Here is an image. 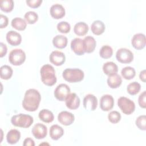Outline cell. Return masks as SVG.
<instances>
[{"label": "cell", "mask_w": 146, "mask_h": 146, "mask_svg": "<svg viewBox=\"0 0 146 146\" xmlns=\"http://www.w3.org/2000/svg\"><path fill=\"white\" fill-rule=\"evenodd\" d=\"M107 81L109 87L112 88H116L119 87L122 83L121 76L117 74L108 76Z\"/></svg>", "instance_id": "cell-22"}, {"label": "cell", "mask_w": 146, "mask_h": 146, "mask_svg": "<svg viewBox=\"0 0 146 146\" xmlns=\"http://www.w3.org/2000/svg\"><path fill=\"white\" fill-rule=\"evenodd\" d=\"M13 72L11 67L8 65H3L0 68V76L2 79H9L11 77Z\"/></svg>", "instance_id": "cell-29"}, {"label": "cell", "mask_w": 146, "mask_h": 146, "mask_svg": "<svg viewBox=\"0 0 146 146\" xmlns=\"http://www.w3.org/2000/svg\"><path fill=\"white\" fill-rule=\"evenodd\" d=\"M66 105L71 110H75L79 107L80 99L75 93H70L65 99Z\"/></svg>", "instance_id": "cell-11"}, {"label": "cell", "mask_w": 146, "mask_h": 146, "mask_svg": "<svg viewBox=\"0 0 146 146\" xmlns=\"http://www.w3.org/2000/svg\"><path fill=\"white\" fill-rule=\"evenodd\" d=\"M135 123L137 128L141 130L145 131V124H146V116L140 115L139 116L136 120Z\"/></svg>", "instance_id": "cell-37"}, {"label": "cell", "mask_w": 146, "mask_h": 146, "mask_svg": "<svg viewBox=\"0 0 146 146\" xmlns=\"http://www.w3.org/2000/svg\"><path fill=\"white\" fill-rule=\"evenodd\" d=\"M145 70H143V71H141L140 72V75H139V77H140V79L141 81H143V82H145V78H146V76H145Z\"/></svg>", "instance_id": "cell-43"}, {"label": "cell", "mask_w": 146, "mask_h": 146, "mask_svg": "<svg viewBox=\"0 0 146 146\" xmlns=\"http://www.w3.org/2000/svg\"><path fill=\"white\" fill-rule=\"evenodd\" d=\"M113 54V50L112 47L108 45L103 46L99 51V55L100 57L103 59H108L111 58Z\"/></svg>", "instance_id": "cell-31"}, {"label": "cell", "mask_w": 146, "mask_h": 146, "mask_svg": "<svg viewBox=\"0 0 146 146\" xmlns=\"http://www.w3.org/2000/svg\"><path fill=\"white\" fill-rule=\"evenodd\" d=\"M62 76L70 83H76L83 79L84 72L79 68H67L63 71Z\"/></svg>", "instance_id": "cell-3"}, {"label": "cell", "mask_w": 146, "mask_h": 146, "mask_svg": "<svg viewBox=\"0 0 146 146\" xmlns=\"http://www.w3.org/2000/svg\"><path fill=\"white\" fill-rule=\"evenodd\" d=\"M103 71L105 74L110 76L117 72V66L112 62H107L103 66Z\"/></svg>", "instance_id": "cell-23"}, {"label": "cell", "mask_w": 146, "mask_h": 146, "mask_svg": "<svg viewBox=\"0 0 146 146\" xmlns=\"http://www.w3.org/2000/svg\"><path fill=\"white\" fill-rule=\"evenodd\" d=\"M132 46L136 50L143 49L146 43L145 36L142 33H137L133 35L131 40Z\"/></svg>", "instance_id": "cell-13"}, {"label": "cell", "mask_w": 146, "mask_h": 146, "mask_svg": "<svg viewBox=\"0 0 146 146\" xmlns=\"http://www.w3.org/2000/svg\"><path fill=\"white\" fill-rule=\"evenodd\" d=\"M31 132L36 139H42L47 135V128L45 125L41 123H37L34 125Z\"/></svg>", "instance_id": "cell-12"}, {"label": "cell", "mask_w": 146, "mask_h": 146, "mask_svg": "<svg viewBox=\"0 0 146 146\" xmlns=\"http://www.w3.org/2000/svg\"><path fill=\"white\" fill-rule=\"evenodd\" d=\"M114 105V99L111 95H103L100 100V107L104 111H108L111 110Z\"/></svg>", "instance_id": "cell-9"}, {"label": "cell", "mask_w": 146, "mask_h": 146, "mask_svg": "<svg viewBox=\"0 0 146 146\" xmlns=\"http://www.w3.org/2000/svg\"><path fill=\"white\" fill-rule=\"evenodd\" d=\"M83 107L86 110L94 111L98 105V100L92 94L87 95L83 99Z\"/></svg>", "instance_id": "cell-10"}, {"label": "cell", "mask_w": 146, "mask_h": 146, "mask_svg": "<svg viewBox=\"0 0 146 146\" xmlns=\"http://www.w3.org/2000/svg\"><path fill=\"white\" fill-rule=\"evenodd\" d=\"M39 119L45 123H50L54 120V116L52 112L48 110L43 109L38 114Z\"/></svg>", "instance_id": "cell-27"}, {"label": "cell", "mask_w": 146, "mask_h": 146, "mask_svg": "<svg viewBox=\"0 0 146 146\" xmlns=\"http://www.w3.org/2000/svg\"><path fill=\"white\" fill-rule=\"evenodd\" d=\"M0 7L5 12H10L13 9L14 2L13 0H1L0 1Z\"/></svg>", "instance_id": "cell-32"}, {"label": "cell", "mask_w": 146, "mask_h": 146, "mask_svg": "<svg viewBox=\"0 0 146 146\" xmlns=\"http://www.w3.org/2000/svg\"><path fill=\"white\" fill-rule=\"evenodd\" d=\"M121 74L125 79L130 80L135 77L136 75V71L133 67L127 66L121 70Z\"/></svg>", "instance_id": "cell-30"}, {"label": "cell", "mask_w": 146, "mask_h": 146, "mask_svg": "<svg viewBox=\"0 0 146 146\" xmlns=\"http://www.w3.org/2000/svg\"><path fill=\"white\" fill-rule=\"evenodd\" d=\"M6 40L11 46H18L22 41L21 34L15 31H9L6 34Z\"/></svg>", "instance_id": "cell-18"}, {"label": "cell", "mask_w": 146, "mask_h": 146, "mask_svg": "<svg viewBox=\"0 0 146 146\" xmlns=\"http://www.w3.org/2000/svg\"><path fill=\"white\" fill-rule=\"evenodd\" d=\"M23 145L24 146H34L35 143H34V141L31 138L27 137L24 140Z\"/></svg>", "instance_id": "cell-42"}, {"label": "cell", "mask_w": 146, "mask_h": 146, "mask_svg": "<svg viewBox=\"0 0 146 146\" xmlns=\"http://www.w3.org/2000/svg\"><path fill=\"white\" fill-rule=\"evenodd\" d=\"M117 105L121 111L126 115H130L135 109V103L131 99L124 97H120L117 100Z\"/></svg>", "instance_id": "cell-5"}, {"label": "cell", "mask_w": 146, "mask_h": 146, "mask_svg": "<svg viewBox=\"0 0 146 146\" xmlns=\"http://www.w3.org/2000/svg\"><path fill=\"white\" fill-rule=\"evenodd\" d=\"M71 48L78 55H82L85 52L84 50L83 40L79 38H74L71 40Z\"/></svg>", "instance_id": "cell-17"}, {"label": "cell", "mask_w": 146, "mask_h": 146, "mask_svg": "<svg viewBox=\"0 0 146 146\" xmlns=\"http://www.w3.org/2000/svg\"><path fill=\"white\" fill-rule=\"evenodd\" d=\"M67 38L63 35H57L52 39L53 45L58 48H63L67 44Z\"/></svg>", "instance_id": "cell-25"}, {"label": "cell", "mask_w": 146, "mask_h": 146, "mask_svg": "<svg viewBox=\"0 0 146 146\" xmlns=\"http://www.w3.org/2000/svg\"><path fill=\"white\" fill-rule=\"evenodd\" d=\"M145 98H146V91H144L142 93H141L138 98V103L141 108H145L146 107L145 103Z\"/></svg>", "instance_id": "cell-38"}, {"label": "cell", "mask_w": 146, "mask_h": 146, "mask_svg": "<svg viewBox=\"0 0 146 146\" xmlns=\"http://www.w3.org/2000/svg\"><path fill=\"white\" fill-rule=\"evenodd\" d=\"M50 136L52 140H57L60 139L64 133L63 129L58 124L52 125L50 128Z\"/></svg>", "instance_id": "cell-20"}, {"label": "cell", "mask_w": 146, "mask_h": 146, "mask_svg": "<svg viewBox=\"0 0 146 146\" xmlns=\"http://www.w3.org/2000/svg\"><path fill=\"white\" fill-rule=\"evenodd\" d=\"M42 82L48 86H53L56 82V78L54 68L50 64L43 65L40 70Z\"/></svg>", "instance_id": "cell-2"}, {"label": "cell", "mask_w": 146, "mask_h": 146, "mask_svg": "<svg viewBox=\"0 0 146 146\" xmlns=\"http://www.w3.org/2000/svg\"><path fill=\"white\" fill-rule=\"evenodd\" d=\"M25 19L28 23L34 24L38 21V15L35 12L29 11L25 14Z\"/></svg>", "instance_id": "cell-34"}, {"label": "cell", "mask_w": 146, "mask_h": 146, "mask_svg": "<svg viewBox=\"0 0 146 146\" xmlns=\"http://www.w3.org/2000/svg\"><path fill=\"white\" fill-rule=\"evenodd\" d=\"M42 0H27L26 3L29 6L32 8L38 7L42 3Z\"/></svg>", "instance_id": "cell-39"}, {"label": "cell", "mask_w": 146, "mask_h": 146, "mask_svg": "<svg viewBox=\"0 0 146 146\" xmlns=\"http://www.w3.org/2000/svg\"><path fill=\"white\" fill-rule=\"evenodd\" d=\"M70 93V87L66 84L62 83L59 84L55 89L54 96L58 100L60 101H64Z\"/></svg>", "instance_id": "cell-8"}, {"label": "cell", "mask_w": 146, "mask_h": 146, "mask_svg": "<svg viewBox=\"0 0 146 146\" xmlns=\"http://www.w3.org/2000/svg\"><path fill=\"white\" fill-rule=\"evenodd\" d=\"M88 31V26L84 22L76 23L74 27L75 34L79 36H83L87 34Z\"/></svg>", "instance_id": "cell-26"}, {"label": "cell", "mask_w": 146, "mask_h": 146, "mask_svg": "<svg viewBox=\"0 0 146 146\" xmlns=\"http://www.w3.org/2000/svg\"><path fill=\"white\" fill-rule=\"evenodd\" d=\"M11 25L15 29L19 31H23L25 30L27 26V23L22 18L20 17H16L12 19Z\"/></svg>", "instance_id": "cell-28"}, {"label": "cell", "mask_w": 146, "mask_h": 146, "mask_svg": "<svg viewBox=\"0 0 146 146\" xmlns=\"http://www.w3.org/2000/svg\"><path fill=\"white\" fill-rule=\"evenodd\" d=\"M41 96L38 91L30 88L27 90L25 94L22 106L26 111H35L38 108Z\"/></svg>", "instance_id": "cell-1"}, {"label": "cell", "mask_w": 146, "mask_h": 146, "mask_svg": "<svg viewBox=\"0 0 146 146\" xmlns=\"http://www.w3.org/2000/svg\"><path fill=\"white\" fill-rule=\"evenodd\" d=\"M25 52L20 48H16L11 50L9 55L10 63L14 66H20L25 61Z\"/></svg>", "instance_id": "cell-6"}, {"label": "cell", "mask_w": 146, "mask_h": 146, "mask_svg": "<svg viewBox=\"0 0 146 146\" xmlns=\"http://www.w3.org/2000/svg\"><path fill=\"white\" fill-rule=\"evenodd\" d=\"M91 30L93 34L99 35L104 33L105 30V25L100 20L95 21L91 26Z\"/></svg>", "instance_id": "cell-24"}, {"label": "cell", "mask_w": 146, "mask_h": 146, "mask_svg": "<svg viewBox=\"0 0 146 146\" xmlns=\"http://www.w3.org/2000/svg\"><path fill=\"white\" fill-rule=\"evenodd\" d=\"M108 119L111 123L116 124L120 120L121 115L119 112L116 111H112L108 113Z\"/></svg>", "instance_id": "cell-35"}, {"label": "cell", "mask_w": 146, "mask_h": 146, "mask_svg": "<svg viewBox=\"0 0 146 146\" xmlns=\"http://www.w3.org/2000/svg\"><path fill=\"white\" fill-rule=\"evenodd\" d=\"M49 60L50 62L54 65L59 66L62 65L64 63L66 56L64 53L61 51H54L50 54Z\"/></svg>", "instance_id": "cell-14"}, {"label": "cell", "mask_w": 146, "mask_h": 146, "mask_svg": "<svg viewBox=\"0 0 146 146\" xmlns=\"http://www.w3.org/2000/svg\"><path fill=\"white\" fill-rule=\"evenodd\" d=\"M116 59L122 63H129L133 59V53L125 48H119L116 53Z\"/></svg>", "instance_id": "cell-7"}, {"label": "cell", "mask_w": 146, "mask_h": 146, "mask_svg": "<svg viewBox=\"0 0 146 146\" xmlns=\"http://www.w3.org/2000/svg\"><path fill=\"white\" fill-rule=\"evenodd\" d=\"M50 13L52 17L58 19L63 18L65 15V9L64 7L58 3L52 5L50 9Z\"/></svg>", "instance_id": "cell-16"}, {"label": "cell", "mask_w": 146, "mask_h": 146, "mask_svg": "<svg viewBox=\"0 0 146 146\" xmlns=\"http://www.w3.org/2000/svg\"><path fill=\"white\" fill-rule=\"evenodd\" d=\"M141 86L140 84L136 82H133L132 83H130L127 87V90L128 94L132 95H134L137 94L140 90Z\"/></svg>", "instance_id": "cell-33"}, {"label": "cell", "mask_w": 146, "mask_h": 146, "mask_svg": "<svg viewBox=\"0 0 146 146\" xmlns=\"http://www.w3.org/2000/svg\"><path fill=\"white\" fill-rule=\"evenodd\" d=\"M0 47H1L0 56L2 58L6 54L7 51V48L6 45L2 42H1V43H0Z\"/></svg>", "instance_id": "cell-41"}, {"label": "cell", "mask_w": 146, "mask_h": 146, "mask_svg": "<svg viewBox=\"0 0 146 146\" xmlns=\"http://www.w3.org/2000/svg\"><path fill=\"white\" fill-rule=\"evenodd\" d=\"M56 27L58 30L62 33H67L71 29L70 25L65 21H62L58 23Z\"/></svg>", "instance_id": "cell-36"}, {"label": "cell", "mask_w": 146, "mask_h": 146, "mask_svg": "<svg viewBox=\"0 0 146 146\" xmlns=\"http://www.w3.org/2000/svg\"><path fill=\"white\" fill-rule=\"evenodd\" d=\"M11 122L15 127L28 128L33 123V118L29 115L19 113L14 115L11 119Z\"/></svg>", "instance_id": "cell-4"}, {"label": "cell", "mask_w": 146, "mask_h": 146, "mask_svg": "<svg viewBox=\"0 0 146 146\" xmlns=\"http://www.w3.org/2000/svg\"><path fill=\"white\" fill-rule=\"evenodd\" d=\"M58 120L60 123L64 125H70L73 123L75 120V116L72 113L63 111L58 114Z\"/></svg>", "instance_id": "cell-15"}, {"label": "cell", "mask_w": 146, "mask_h": 146, "mask_svg": "<svg viewBox=\"0 0 146 146\" xmlns=\"http://www.w3.org/2000/svg\"><path fill=\"white\" fill-rule=\"evenodd\" d=\"M0 19H1V25L0 27L1 29L5 28L8 25V18L3 14H1L0 15Z\"/></svg>", "instance_id": "cell-40"}, {"label": "cell", "mask_w": 146, "mask_h": 146, "mask_svg": "<svg viewBox=\"0 0 146 146\" xmlns=\"http://www.w3.org/2000/svg\"><path fill=\"white\" fill-rule=\"evenodd\" d=\"M83 42L85 52L91 53L94 51L96 47V42L94 37L90 35L87 36L83 39Z\"/></svg>", "instance_id": "cell-19"}, {"label": "cell", "mask_w": 146, "mask_h": 146, "mask_svg": "<svg viewBox=\"0 0 146 146\" xmlns=\"http://www.w3.org/2000/svg\"><path fill=\"white\" fill-rule=\"evenodd\" d=\"M21 138L20 132L16 129L10 130L6 135V140L8 143L10 144H16Z\"/></svg>", "instance_id": "cell-21"}]
</instances>
